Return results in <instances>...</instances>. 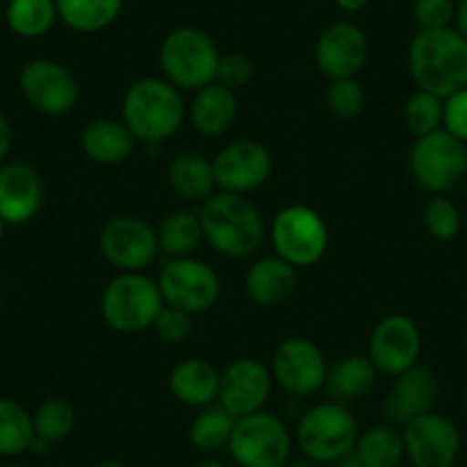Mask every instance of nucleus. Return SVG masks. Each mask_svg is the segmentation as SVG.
<instances>
[{
  "mask_svg": "<svg viewBox=\"0 0 467 467\" xmlns=\"http://www.w3.org/2000/svg\"><path fill=\"white\" fill-rule=\"evenodd\" d=\"M204 241L227 259H250L266 241V223L248 195L215 191L200 204Z\"/></svg>",
  "mask_w": 467,
  "mask_h": 467,
  "instance_id": "1",
  "label": "nucleus"
},
{
  "mask_svg": "<svg viewBox=\"0 0 467 467\" xmlns=\"http://www.w3.org/2000/svg\"><path fill=\"white\" fill-rule=\"evenodd\" d=\"M188 106L170 80L147 76L131 83L122 99V122L142 145H161L182 131Z\"/></svg>",
  "mask_w": 467,
  "mask_h": 467,
  "instance_id": "2",
  "label": "nucleus"
},
{
  "mask_svg": "<svg viewBox=\"0 0 467 467\" xmlns=\"http://www.w3.org/2000/svg\"><path fill=\"white\" fill-rule=\"evenodd\" d=\"M408 71L417 89L451 97L467 88V39L453 26L420 30L408 47Z\"/></svg>",
  "mask_w": 467,
  "mask_h": 467,
  "instance_id": "3",
  "label": "nucleus"
},
{
  "mask_svg": "<svg viewBox=\"0 0 467 467\" xmlns=\"http://www.w3.org/2000/svg\"><path fill=\"white\" fill-rule=\"evenodd\" d=\"M360 438V424L346 403L323 401L307 408L294 429V442L305 458L332 465L350 456Z\"/></svg>",
  "mask_w": 467,
  "mask_h": 467,
  "instance_id": "4",
  "label": "nucleus"
},
{
  "mask_svg": "<svg viewBox=\"0 0 467 467\" xmlns=\"http://www.w3.org/2000/svg\"><path fill=\"white\" fill-rule=\"evenodd\" d=\"M220 51L209 33L195 26H179L170 30L159 48L163 78L182 92H197L215 83Z\"/></svg>",
  "mask_w": 467,
  "mask_h": 467,
  "instance_id": "5",
  "label": "nucleus"
},
{
  "mask_svg": "<svg viewBox=\"0 0 467 467\" xmlns=\"http://www.w3.org/2000/svg\"><path fill=\"white\" fill-rule=\"evenodd\" d=\"M163 296L154 277L145 273H117L101 291V318L119 335L151 330L163 309Z\"/></svg>",
  "mask_w": 467,
  "mask_h": 467,
  "instance_id": "6",
  "label": "nucleus"
},
{
  "mask_svg": "<svg viewBox=\"0 0 467 467\" xmlns=\"http://www.w3.org/2000/svg\"><path fill=\"white\" fill-rule=\"evenodd\" d=\"M294 444V431L282 417L259 410L236 420L227 451L239 467H285Z\"/></svg>",
  "mask_w": 467,
  "mask_h": 467,
  "instance_id": "7",
  "label": "nucleus"
},
{
  "mask_svg": "<svg viewBox=\"0 0 467 467\" xmlns=\"http://www.w3.org/2000/svg\"><path fill=\"white\" fill-rule=\"evenodd\" d=\"M273 253L296 268L317 266L330 245L326 218L307 204H289L271 223Z\"/></svg>",
  "mask_w": 467,
  "mask_h": 467,
  "instance_id": "8",
  "label": "nucleus"
},
{
  "mask_svg": "<svg viewBox=\"0 0 467 467\" xmlns=\"http://www.w3.org/2000/svg\"><path fill=\"white\" fill-rule=\"evenodd\" d=\"M408 168L421 191L429 195H447L467 177V145L444 129L415 138Z\"/></svg>",
  "mask_w": 467,
  "mask_h": 467,
  "instance_id": "9",
  "label": "nucleus"
},
{
  "mask_svg": "<svg viewBox=\"0 0 467 467\" xmlns=\"http://www.w3.org/2000/svg\"><path fill=\"white\" fill-rule=\"evenodd\" d=\"M163 303L188 314H206L218 305L223 282L215 268L197 257L163 259L156 277Z\"/></svg>",
  "mask_w": 467,
  "mask_h": 467,
  "instance_id": "10",
  "label": "nucleus"
},
{
  "mask_svg": "<svg viewBox=\"0 0 467 467\" xmlns=\"http://www.w3.org/2000/svg\"><path fill=\"white\" fill-rule=\"evenodd\" d=\"M99 254L119 273H142L161 254L156 227L138 215H112L97 236Z\"/></svg>",
  "mask_w": 467,
  "mask_h": 467,
  "instance_id": "11",
  "label": "nucleus"
},
{
  "mask_svg": "<svg viewBox=\"0 0 467 467\" xmlns=\"http://www.w3.org/2000/svg\"><path fill=\"white\" fill-rule=\"evenodd\" d=\"M330 365L326 353L307 337H286L273 350L271 374L289 397H314L326 388Z\"/></svg>",
  "mask_w": 467,
  "mask_h": 467,
  "instance_id": "12",
  "label": "nucleus"
},
{
  "mask_svg": "<svg viewBox=\"0 0 467 467\" xmlns=\"http://www.w3.org/2000/svg\"><path fill=\"white\" fill-rule=\"evenodd\" d=\"M21 97L30 108L48 117H62L76 108L80 88L69 67L51 57H35L21 67Z\"/></svg>",
  "mask_w": 467,
  "mask_h": 467,
  "instance_id": "13",
  "label": "nucleus"
},
{
  "mask_svg": "<svg viewBox=\"0 0 467 467\" xmlns=\"http://www.w3.org/2000/svg\"><path fill=\"white\" fill-rule=\"evenodd\" d=\"M403 449L410 467H453L461 456V431L451 417L426 412L401 426Z\"/></svg>",
  "mask_w": 467,
  "mask_h": 467,
  "instance_id": "14",
  "label": "nucleus"
},
{
  "mask_svg": "<svg viewBox=\"0 0 467 467\" xmlns=\"http://www.w3.org/2000/svg\"><path fill=\"white\" fill-rule=\"evenodd\" d=\"M421 348H424V337L415 318L406 314H388L371 330L367 358L379 369V374L394 379L420 362Z\"/></svg>",
  "mask_w": 467,
  "mask_h": 467,
  "instance_id": "15",
  "label": "nucleus"
},
{
  "mask_svg": "<svg viewBox=\"0 0 467 467\" xmlns=\"http://www.w3.org/2000/svg\"><path fill=\"white\" fill-rule=\"evenodd\" d=\"M273 385L275 380L271 367L254 358H239L220 371V392L215 403L234 420H241L266 408Z\"/></svg>",
  "mask_w": 467,
  "mask_h": 467,
  "instance_id": "16",
  "label": "nucleus"
},
{
  "mask_svg": "<svg viewBox=\"0 0 467 467\" xmlns=\"http://www.w3.org/2000/svg\"><path fill=\"white\" fill-rule=\"evenodd\" d=\"M218 191L250 195L273 174V154L259 140H234L213 156Z\"/></svg>",
  "mask_w": 467,
  "mask_h": 467,
  "instance_id": "17",
  "label": "nucleus"
},
{
  "mask_svg": "<svg viewBox=\"0 0 467 467\" xmlns=\"http://www.w3.org/2000/svg\"><path fill=\"white\" fill-rule=\"evenodd\" d=\"M369 60V37L360 26L337 21L321 30L314 44L317 69L327 80L356 78Z\"/></svg>",
  "mask_w": 467,
  "mask_h": 467,
  "instance_id": "18",
  "label": "nucleus"
},
{
  "mask_svg": "<svg viewBox=\"0 0 467 467\" xmlns=\"http://www.w3.org/2000/svg\"><path fill=\"white\" fill-rule=\"evenodd\" d=\"M440 397V379L431 367L417 362L403 374L394 376L388 394L380 401L383 421L394 426H406L415 417L435 410Z\"/></svg>",
  "mask_w": 467,
  "mask_h": 467,
  "instance_id": "19",
  "label": "nucleus"
},
{
  "mask_svg": "<svg viewBox=\"0 0 467 467\" xmlns=\"http://www.w3.org/2000/svg\"><path fill=\"white\" fill-rule=\"evenodd\" d=\"M44 204L42 174L26 161L0 165V218L10 224H26Z\"/></svg>",
  "mask_w": 467,
  "mask_h": 467,
  "instance_id": "20",
  "label": "nucleus"
},
{
  "mask_svg": "<svg viewBox=\"0 0 467 467\" xmlns=\"http://www.w3.org/2000/svg\"><path fill=\"white\" fill-rule=\"evenodd\" d=\"M245 296L259 307H280L298 289V268L282 257L264 254L254 259L244 277Z\"/></svg>",
  "mask_w": 467,
  "mask_h": 467,
  "instance_id": "21",
  "label": "nucleus"
},
{
  "mask_svg": "<svg viewBox=\"0 0 467 467\" xmlns=\"http://www.w3.org/2000/svg\"><path fill=\"white\" fill-rule=\"evenodd\" d=\"M168 388L179 403L202 410L218 401L220 369L204 358H186L172 367Z\"/></svg>",
  "mask_w": 467,
  "mask_h": 467,
  "instance_id": "22",
  "label": "nucleus"
},
{
  "mask_svg": "<svg viewBox=\"0 0 467 467\" xmlns=\"http://www.w3.org/2000/svg\"><path fill=\"white\" fill-rule=\"evenodd\" d=\"M239 117V99L236 92L220 83H211L197 89L188 106V119L192 129L204 138H220L234 127Z\"/></svg>",
  "mask_w": 467,
  "mask_h": 467,
  "instance_id": "23",
  "label": "nucleus"
},
{
  "mask_svg": "<svg viewBox=\"0 0 467 467\" xmlns=\"http://www.w3.org/2000/svg\"><path fill=\"white\" fill-rule=\"evenodd\" d=\"M138 140L122 119L99 117L80 133V150L97 165H119L131 159Z\"/></svg>",
  "mask_w": 467,
  "mask_h": 467,
  "instance_id": "24",
  "label": "nucleus"
},
{
  "mask_svg": "<svg viewBox=\"0 0 467 467\" xmlns=\"http://www.w3.org/2000/svg\"><path fill=\"white\" fill-rule=\"evenodd\" d=\"M168 183L179 200L188 204H204L218 191L213 161L200 151H182L170 161Z\"/></svg>",
  "mask_w": 467,
  "mask_h": 467,
  "instance_id": "25",
  "label": "nucleus"
},
{
  "mask_svg": "<svg viewBox=\"0 0 467 467\" xmlns=\"http://www.w3.org/2000/svg\"><path fill=\"white\" fill-rule=\"evenodd\" d=\"M379 369L371 365L367 356L341 358L335 367H330L326 380V392L330 401H339L348 406L350 401L367 397L376 388Z\"/></svg>",
  "mask_w": 467,
  "mask_h": 467,
  "instance_id": "26",
  "label": "nucleus"
},
{
  "mask_svg": "<svg viewBox=\"0 0 467 467\" xmlns=\"http://www.w3.org/2000/svg\"><path fill=\"white\" fill-rule=\"evenodd\" d=\"M159 250L165 259L191 257L204 241L200 213L192 209H174L156 227Z\"/></svg>",
  "mask_w": 467,
  "mask_h": 467,
  "instance_id": "27",
  "label": "nucleus"
},
{
  "mask_svg": "<svg viewBox=\"0 0 467 467\" xmlns=\"http://www.w3.org/2000/svg\"><path fill=\"white\" fill-rule=\"evenodd\" d=\"M353 456L362 467H399L406 461L401 429L388 424V421H380L367 431H360Z\"/></svg>",
  "mask_w": 467,
  "mask_h": 467,
  "instance_id": "28",
  "label": "nucleus"
},
{
  "mask_svg": "<svg viewBox=\"0 0 467 467\" xmlns=\"http://www.w3.org/2000/svg\"><path fill=\"white\" fill-rule=\"evenodd\" d=\"M57 19L80 35L101 33L122 15L124 0H56Z\"/></svg>",
  "mask_w": 467,
  "mask_h": 467,
  "instance_id": "29",
  "label": "nucleus"
},
{
  "mask_svg": "<svg viewBox=\"0 0 467 467\" xmlns=\"http://www.w3.org/2000/svg\"><path fill=\"white\" fill-rule=\"evenodd\" d=\"M56 0H10L5 7V24L16 37L39 39L57 24Z\"/></svg>",
  "mask_w": 467,
  "mask_h": 467,
  "instance_id": "30",
  "label": "nucleus"
},
{
  "mask_svg": "<svg viewBox=\"0 0 467 467\" xmlns=\"http://www.w3.org/2000/svg\"><path fill=\"white\" fill-rule=\"evenodd\" d=\"M33 438V415L15 399L0 397V458L28 453Z\"/></svg>",
  "mask_w": 467,
  "mask_h": 467,
  "instance_id": "31",
  "label": "nucleus"
},
{
  "mask_svg": "<svg viewBox=\"0 0 467 467\" xmlns=\"http://www.w3.org/2000/svg\"><path fill=\"white\" fill-rule=\"evenodd\" d=\"M234 424H236V420L224 408L213 403V406H206L197 412V417L188 426V440L197 451L211 456V453L227 449Z\"/></svg>",
  "mask_w": 467,
  "mask_h": 467,
  "instance_id": "32",
  "label": "nucleus"
},
{
  "mask_svg": "<svg viewBox=\"0 0 467 467\" xmlns=\"http://www.w3.org/2000/svg\"><path fill=\"white\" fill-rule=\"evenodd\" d=\"M403 124L412 138H424L442 129L444 122V99L435 94L415 89L403 103Z\"/></svg>",
  "mask_w": 467,
  "mask_h": 467,
  "instance_id": "33",
  "label": "nucleus"
},
{
  "mask_svg": "<svg viewBox=\"0 0 467 467\" xmlns=\"http://www.w3.org/2000/svg\"><path fill=\"white\" fill-rule=\"evenodd\" d=\"M35 435L47 442L57 444L74 433L76 426V410L65 399H47L33 412Z\"/></svg>",
  "mask_w": 467,
  "mask_h": 467,
  "instance_id": "34",
  "label": "nucleus"
},
{
  "mask_svg": "<svg viewBox=\"0 0 467 467\" xmlns=\"http://www.w3.org/2000/svg\"><path fill=\"white\" fill-rule=\"evenodd\" d=\"M421 220L431 239L442 241V244L456 239L462 227L461 211L447 195H431L421 211Z\"/></svg>",
  "mask_w": 467,
  "mask_h": 467,
  "instance_id": "35",
  "label": "nucleus"
},
{
  "mask_svg": "<svg viewBox=\"0 0 467 467\" xmlns=\"http://www.w3.org/2000/svg\"><path fill=\"white\" fill-rule=\"evenodd\" d=\"M367 94L362 83L356 78H335L326 89V106L337 119H356L362 115Z\"/></svg>",
  "mask_w": 467,
  "mask_h": 467,
  "instance_id": "36",
  "label": "nucleus"
},
{
  "mask_svg": "<svg viewBox=\"0 0 467 467\" xmlns=\"http://www.w3.org/2000/svg\"><path fill=\"white\" fill-rule=\"evenodd\" d=\"M254 78V62L244 53H220L218 71H215V83L224 85L232 92L248 88Z\"/></svg>",
  "mask_w": 467,
  "mask_h": 467,
  "instance_id": "37",
  "label": "nucleus"
},
{
  "mask_svg": "<svg viewBox=\"0 0 467 467\" xmlns=\"http://www.w3.org/2000/svg\"><path fill=\"white\" fill-rule=\"evenodd\" d=\"M456 16V0H415L412 19L420 30L451 28Z\"/></svg>",
  "mask_w": 467,
  "mask_h": 467,
  "instance_id": "38",
  "label": "nucleus"
},
{
  "mask_svg": "<svg viewBox=\"0 0 467 467\" xmlns=\"http://www.w3.org/2000/svg\"><path fill=\"white\" fill-rule=\"evenodd\" d=\"M151 330L165 344H182V341H186L192 335V314L183 312L179 307L163 305Z\"/></svg>",
  "mask_w": 467,
  "mask_h": 467,
  "instance_id": "39",
  "label": "nucleus"
},
{
  "mask_svg": "<svg viewBox=\"0 0 467 467\" xmlns=\"http://www.w3.org/2000/svg\"><path fill=\"white\" fill-rule=\"evenodd\" d=\"M442 129L467 145V88L458 89L451 97L444 99Z\"/></svg>",
  "mask_w": 467,
  "mask_h": 467,
  "instance_id": "40",
  "label": "nucleus"
},
{
  "mask_svg": "<svg viewBox=\"0 0 467 467\" xmlns=\"http://www.w3.org/2000/svg\"><path fill=\"white\" fill-rule=\"evenodd\" d=\"M12 142H15V129H12L10 119L0 112V165L7 163V156L12 151Z\"/></svg>",
  "mask_w": 467,
  "mask_h": 467,
  "instance_id": "41",
  "label": "nucleus"
},
{
  "mask_svg": "<svg viewBox=\"0 0 467 467\" xmlns=\"http://www.w3.org/2000/svg\"><path fill=\"white\" fill-rule=\"evenodd\" d=\"M453 28L467 39V0H456V16H453Z\"/></svg>",
  "mask_w": 467,
  "mask_h": 467,
  "instance_id": "42",
  "label": "nucleus"
},
{
  "mask_svg": "<svg viewBox=\"0 0 467 467\" xmlns=\"http://www.w3.org/2000/svg\"><path fill=\"white\" fill-rule=\"evenodd\" d=\"M337 7H339L341 12H348V15H356V12H362L367 7V3L369 0H335Z\"/></svg>",
  "mask_w": 467,
  "mask_h": 467,
  "instance_id": "43",
  "label": "nucleus"
},
{
  "mask_svg": "<svg viewBox=\"0 0 467 467\" xmlns=\"http://www.w3.org/2000/svg\"><path fill=\"white\" fill-rule=\"evenodd\" d=\"M51 447H53L51 442H47V440H42L35 435L33 444H30V453H35V456H47V453L51 451Z\"/></svg>",
  "mask_w": 467,
  "mask_h": 467,
  "instance_id": "44",
  "label": "nucleus"
},
{
  "mask_svg": "<svg viewBox=\"0 0 467 467\" xmlns=\"http://www.w3.org/2000/svg\"><path fill=\"white\" fill-rule=\"evenodd\" d=\"M285 467H327V465H323V462H317V461H312V458H298V461H289L286 462Z\"/></svg>",
  "mask_w": 467,
  "mask_h": 467,
  "instance_id": "45",
  "label": "nucleus"
},
{
  "mask_svg": "<svg viewBox=\"0 0 467 467\" xmlns=\"http://www.w3.org/2000/svg\"><path fill=\"white\" fill-rule=\"evenodd\" d=\"M327 467H362V465H360V462H358V458L353 456V453H350V456L341 458V461L332 462V465H327Z\"/></svg>",
  "mask_w": 467,
  "mask_h": 467,
  "instance_id": "46",
  "label": "nucleus"
},
{
  "mask_svg": "<svg viewBox=\"0 0 467 467\" xmlns=\"http://www.w3.org/2000/svg\"><path fill=\"white\" fill-rule=\"evenodd\" d=\"M192 467H227V465H224L223 461H218V458L206 456V458H200V461H197Z\"/></svg>",
  "mask_w": 467,
  "mask_h": 467,
  "instance_id": "47",
  "label": "nucleus"
},
{
  "mask_svg": "<svg viewBox=\"0 0 467 467\" xmlns=\"http://www.w3.org/2000/svg\"><path fill=\"white\" fill-rule=\"evenodd\" d=\"M97 467H129L124 461H117V458H106V461L99 462Z\"/></svg>",
  "mask_w": 467,
  "mask_h": 467,
  "instance_id": "48",
  "label": "nucleus"
},
{
  "mask_svg": "<svg viewBox=\"0 0 467 467\" xmlns=\"http://www.w3.org/2000/svg\"><path fill=\"white\" fill-rule=\"evenodd\" d=\"M5 229H7V223L0 218V244H3V239H5Z\"/></svg>",
  "mask_w": 467,
  "mask_h": 467,
  "instance_id": "49",
  "label": "nucleus"
},
{
  "mask_svg": "<svg viewBox=\"0 0 467 467\" xmlns=\"http://www.w3.org/2000/svg\"><path fill=\"white\" fill-rule=\"evenodd\" d=\"M3 467H28V465H24V462H15V461H12V462H5V465H3Z\"/></svg>",
  "mask_w": 467,
  "mask_h": 467,
  "instance_id": "50",
  "label": "nucleus"
},
{
  "mask_svg": "<svg viewBox=\"0 0 467 467\" xmlns=\"http://www.w3.org/2000/svg\"><path fill=\"white\" fill-rule=\"evenodd\" d=\"M462 408H465V412H467V388H465V394H462Z\"/></svg>",
  "mask_w": 467,
  "mask_h": 467,
  "instance_id": "51",
  "label": "nucleus"
},
{
  "mask_svg": "<svg viewBox=\"0 0 467 467\" xmlns=\"http://www.w3.org/2000/svg\"><path fill=\"white\" fill-rule=\"evenodd\" d=\"M465 346H467V330H465Z\"/></svg>",
  "mask_w": 467,
  "mask_h": 467,
  "instance_id": "52",
  "label": "nucleus"
}]
</instances>
